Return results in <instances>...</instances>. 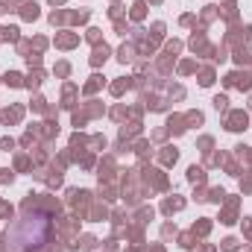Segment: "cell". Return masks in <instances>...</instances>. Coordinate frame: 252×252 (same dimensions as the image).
<instances>
[{"label":"cell","instance_id":"1","mask_svg":"<svg viewBox=\"0 0 252 252\" xmlns=\"http://www.w3.org/2000/svg\"><path fill=\"white\" fill-rule=\"evenodd\" d=\"M53 238V220L47 211H27L6 235L9 252H41Z\"/></svg>","mask_w":252,"mask_h":252}]
</instances>
